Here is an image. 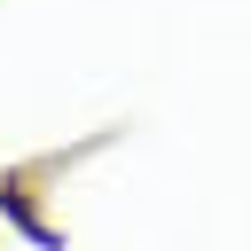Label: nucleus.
Instances as JSON below:
<instances>
[{"mask_svg": "<svg viewBox=\"0 0 251 251\" xmlns=\"http://www.w3.org/2000/svg\"><path fill=\"white\" fill-rule=\"evenodd\" d=\"M0 220H8V227H24L39 251H63V227L39 212V196H31V180H24V173H0Z\"/></svg>", "mask_w": 251, "mask_h": 251, "instance_id": "obj_1", "label": "nucleus"}]
</instances>
